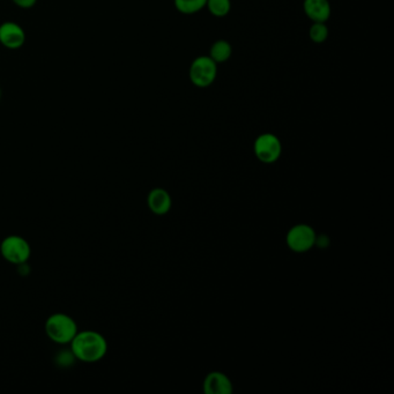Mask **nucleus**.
<instances>
[{
	"mask_svg": "<svg viewBox=\"0 0 394 394\" xmlns=\"http://www.w3.org/2000/svg\"><path fill=\"white\" fill-rule=\"evenodd\" d=\"M303 9L312 22H327L332 13L328 0H304Z\"/></svg>",
	"mask_w": 394,
	"mask_h": 394,
	"instance_id": "obj_8",
	"label": "nucleus"
},
{
	"mask_svg": "<svg viewBox=\"0 0 394 394\" xmlns=\"http://www.w3.org/2000/svg\"><path fill=\"white\" fill-rule=\"evenodd\" d=\"M204 391L207 394H230L232 392V384L226 375L211 373L204 382Z\"/></svg>",
	"mask_w": 394,
	"mask_h": 394,
	"instance_id": "obj_10",
	"label": "nucleus"
},
{
	"mask_svg": "<svg viewBox=\"0 0 394 394\" xmlns=\"http://www.w3.org/2000/svg\"><path fill=\"white\" fill-rule=\"evenodd\" d=\"M232 55V44L226 40H217L214 43L212 44L209 49V57L217 63V64H222L226 61H229Z\"/></svg>",
	"mask_w": 394,
	"mask_h": 394,
	"instance_id": "obj_11",
	"label": "nucleus"
},
{
	"mask_svg": "<svg viewBox=\"0 0 394 394\" xmlns=\"http://www.w3.org/2000/svg\"><path fill=\"white\" fill-rule=\"evenodd\" d=\"M207 0H174L175 9L184 16H192L206 7Z\"/></svg>",
	"mask_w": 394,
	"mask_h": 394,
	"instance_id": "obj_12",
	"label": "nucleus"
},
{
	"mask_svg": "<svg viewBox=\"0 0 394 394\" xmlns=\"http://www.w3.org/2000/svg\"><path fill=\"white\" fill-rule=\"evenodd\" d=\"M217 77V64L209 56H199L190 65V81L197 88H208Z\"/></svg>",
	"mask_w": 394,
	"mask_h": 394,
	"instance_id": "obj_3",
	"label": "nucleus"
},
{
	"mask_svg": "<svg viewBox=\"0 0 394 394\" xmlns=\"http://www.w3.org/2000/svg\"><path fill=\"white\" fill-rule=\"evenodd\" d=\"M206 7H207L208 12L215 18H224L230 13L232 1L230 0H207Z\"/></svg>",
	"mask_w": 394,
	"mask_h": 394,
	"instance_id": "obj_13",
	"label": "nucleus"
},
{
	"mask_svg": "<svg viewBox=\"0 0 394 394\" xmlns=\"http://www.w3.org/2000/svg\"><path fill=\"white\" fill-rule=\"evenodd\" d=\"M0 98H1V88H0Z\"/></svg>",
	"mask_w": 394,
	"mask_h": 394,
	"instance_id": "obj_16",
	"label": "nucleus"
},
{
	"mask_svg": "<svg viewBox=\"0 0 394 394\" xmlns=\"http://www.w3.org/2000/svg\"><path fill=\"white\" fill-rule=\"evenodd\" d=\"M26 42V33L16 22L6 21L0 25V44L9 50H18Z\"/></svg>",
	"mask_w": 394,
	"mask_h": 394,
	"instance_id": "obj_7",
	"label": "nucleus"
},
{
	"mask_svg": "<svg viewBox=\"0 0 394 394\" xmlns=\"http://www.w3.org/2000/svg\"><path fill=\"white\" fill-rule=\"evenodd\" d=\"M316 241L315 230L306 224H297L288 232V247L295 252H306L315 245Z\"/></svg>",
	"mask_w": 394,
	"mask_h": 394,
	"instance_id": "obj_6",
	"label": "nucleus"
},
{
	"mask_svg": "<svg viewBox=\"0 0 394 394\" xmlns=\"http://www.w3.org/2000/svg\"><path fill=\"white\" fill-rule=\"evenodd\" d=\"M0 254L9 264L22 265L31 258V244L21 236H7L0 244Z\"/></svg>",
	"mask_w": 394,
	"mask_h": 394,
	"instance_id": "obj_4",
	"label": "nucleus"
},
{
	"mask_svg": "<svg viewBox=\"0 0 394 394\" xmlns=\"http://www.w3.org/2000/svg\"><path fill=\"white\" fill-rule=\"evenodd\" d=\"M147 204L154 214H167L172 208V197L165 190L154 189L148 195Z\"/></svg>",
	"mask_w": 394,
	"mask_h": 394,
	"instance_id": "obj_9",
	"label": "nucleus"
},
{
	"mask_svg": "<svg viewBox=\"0 0 394 394\" xmlns=\"http://www.w3.org/2000/svg\"><path fill=\"white\" fill-rule=\"evenodd\" d=\"M13 4L20 9H29L36 5L37 0H12Z\"/></svg>",
	"mask_w": 394,
	"mask_h": 394,
	"instance_id": "obj_15",
	"label": "nucleus"
},
{
	"mask_svg": "<svg viewBox=\"0 0 394 394\" xmlns=\"http://www.w3.org/2000/svg\"><path fill=\"white\" fill-rule=\"evenodd\" d=\"M71 351L74 358L85 363H96L103 360L108 353L105 338L95 331L78 332L71 341Z\"/></svg>",
	"mask_w": 394,
	"mask_h": 394,
	"instance_id": "obj_1",
	"label": "nucleus"
},
{
	"mask_svg": "<svg viewBox=\"0 0 394 394\" xmlns=\"http://www.w3.org/2000/svg\"><path fill=\"white\" fill-rule=\"evenodd\" d=\"M254 154L263 163H274L281 156V141L273 133H263L256 139L254 145Z\"/></svg>",
	"mask_w": 394,
	"mask_h": 394,
	"instance_id": "obj_5",
	"label": "nucleus"
},
{
	"mask_svg": "<svg viewBox=\"0 0 394 394\" xmlns=\"http://www.w3.org/2000/svg\"><path fill=\"white\" fill-rule=\"evenodd\" d=\"M44 330L48 338L58 345L71 343L74 336L79 332L77 323L73 318L65 313H55L50 316L46 319Z\"/></svg>",
	"mask_w": 394,
	"mask_h": 394,
	"instance_id": "obj_2",
	"label": "nucleus"
},
{
	"mask_svg": "<svg viewBox=\"0 0 394 394\" xmlns=\"http://www.w3.org/2000/svg\"><path fill=\"white\" fill-rule=\"evenodd\" d=\"M328 34H330V31H328L326 22H312L311 27L309 28V37L316 44L326 42Z\"/></svg>",
	"mask_w": 394,
	"mask_h": 394,
	"instance_id": "obj_14",
	"label": "nucleus"
}]
</instances>
